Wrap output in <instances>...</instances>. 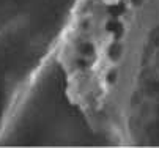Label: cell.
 I'll list each match as a JSON object with an SVG mask.
<instances>
[{
	"label": "cell",
	"mask_w": 159,
	"mask_h": 148,
	"mask_svg": "<svg viewBox=\"0 0 159 148\" xmlns=\"http://www.w3.org/2000/svg\"><path fill=\"white\" fill-rule=\"evenodd\" d=\"M131 2H132V5H135V7H140L145 0H131Z\"/></svg>",
	"instance_id": "obj_1"
}]
</instances>
